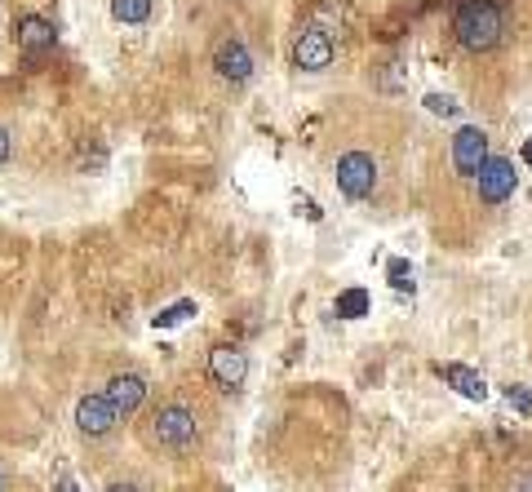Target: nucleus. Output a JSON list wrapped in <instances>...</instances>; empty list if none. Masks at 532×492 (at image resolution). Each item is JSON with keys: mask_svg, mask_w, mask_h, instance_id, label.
I'll return each instance as SVG.
<instances>
[{"mask_svg": "<svg viewBox=\"0 0 532 492\" xmlns=\"http://www.w3.org/2000/svg\"><path fill=\"white\" fill-rule=\"evenodd\" d=\"M209 377L218 391L235 395L244 382H249V355L240 351V346H213L209 351Z\"/></svg>", "mask_w": 532, "mask_h": 492, "instance_id": "nucleus-4", "label": "nucleus"}, {"mask_svg": "<svg viewBox=\"0 0 532 492\" xmlns=\"http://www.w3.org/2000/svg\"><path fill=\"white\" fill-rule=\"evenodd\" d=\"M506 404L515 408L519 417H532V391L528 386H506Z\"/></svg>", "mask_w": 532, "mask_h": 492, "instance_id": "nucleus-17", "label": "nucleus"}, {"mask_svg": "<svg viewBox=\"0 0 532 492\" xmlns=\"http://www.w3.org/2000/svg\"><path fill=\"white\" fill-rule=\"evenodd\" d=\"M453 32L462 40V49L470 54H488V49L501 45V32H506V18H501L497 0H462L453 14Z\"/></svg>", "mask_w": 532, "mask_h": 492, "instance_id": "nucleus-1", "label": "nucleus"}, {"mask_svg": "<svg viewBox=\"0 0 532 492\" xmlns=\"http://www.w3.org/2000/svg\"><path fill=\"white\" fill-rule=\"evenodd\" d=\"M107 492H142V488H138V484H111Z\"/></svg>", "mask_w": 532, "mask_h": 492, "instance_id": "nucleus-23", "label": "nucleus"}, {"mask_svg": "<svg viewBox=\"0 0 532 492\" xmlns=\"http://www.w3.org/2000/svg\"><path fill=\"white\" fill-rule=\"evenodd\" d=\"M298 213H306L311 222H320V218H324V213H320V204H315L311 196H298Z\"/></svg>", "mask_w": 532, "mask_h": 492, "instance_id": "nucleus-19", "label": "nucleus"}, {"mask_svg": "<svg viewBox=\"0 0 532 492\" xmlns=\"http://www.w3.org/2000/svg\"><path fill=\"white\" fill-rule=\"evenodd\" d=\"M515 164L510 160H501V156H488L484 160V169L475 173V191H479V200L484 204H506L510 196H515Z\"/></svg>", "mask_w": 532, "mask_h": 492, "instance_id": "nucleus-5", "label": "nucleus"}, {"mask_svg": "<svg viewBox=\"0 0 532 492\" xmlns=\"http://www.w3.org/2000/svg\"><path fill=\"white\" fill-rule=\"evenodd\" d=\"M426 111H431V116H457V102L453 98H444V94H426Z\"/></svg>", "mask_w": 532, "mask_h": 492, "instance_id": "nucleus-18", "label": "nucleus"}, {"mask_svg": "<svg viewBox=\"0 0 532 492\" xmlns=\"http://www.w3.org/2000/svg\"><path fill=\"white\" fill-rule=\"evenodd\" d=\"M435 377H444L462 399H488V382L466 364H435Z\"/></svg>", "mask_w": 532, "mask_h": 492, "instance_id": "nucleus-12", "label": "nucleus"}, {"mask_svg": "<svg viewBox=\"0 0 532 492\" xmlns=\"http://www.w3.org/2000/svg\"><path fill=\"white\" fill-rule=\"evenodd\" d=\"M111 18H116V23H147L151 0H111Z\"/></svg>", "mask_w": 532, "mask_h": 492, "instance_id": "nucleus-14", "label": "nucleus"}, {"mask_svg": "<svg viewBox=\"0 0 532 492\" xmlns=\"http://www.w3.org/2000/svg\"><path fill=\"white\" fill-rule=\"evenodd\" d=\"M0 492H5V475H0Z\"/></svg>", "mask_w": 532, "mask_h": 492, "instance_id": "nucleus-25", "label": "nucleus"}, {"mask_svg": "<svg viewBox=\"0 0 532 492\" xmlns=\"http://www.w3.org/2000/svg\"><path fill=\"white\" fill-rule=\"evenodd\" d=\"M368 293L364 289H346V293H337V315H342V320H364L368 315Z\"/></svg>", "mask_w": 532, "mask_h": 492, "instance_id": "nucleus-13", "label": "nucleus"}, {"mask_svg": "<svg viewBox=\"0 0 532 492\" xmlns=\"http://www.w3.org/2000/svg\"><path fill=\"white\" fill-rule=\"evenodd\" d=\"M510 492H532V470H519L515 484H510Z\"/></svg>", "mask_w": 532, "mask_h": 492, "instance_id": "nucleus-21", "label": "nucleus"}, {"mask_svg": "<svg viewBox=\"0 0 532 492\" xmlns=\"http://www.w3.org/2000/svg\"><path fill=\"white\" fill-rule=\"evenodd\" d=\"M54 492H80V488H76V479H71V475H63V479H58V488H54Z\"/></svg>", "mask_w": 532, "mask_h": 492, "instance_id": "nucleus-22", "label": "nucleus"}, {"mask_svg": "<svg viewBox=\"0 0 532 492\" xmlns=\"http://www.w3.org/2000/svg\"><path fill=\"white\" fill-rule=\"evenodd\" d=\"M213 67H218V76L222 80H231V85H244V80L253 76V54H249V45L244 40H218V49H213Z\"/></svg>", "mask_w": 532, "mask_h": 492, "instance_id": "nucleus-7", "label": "nucleus"}, {"mask_svg": "<svg viewBox=\"0 0 532 492\" xmlns=\"http://www.w3.org/2000/svg\"><path fill=\"white\" fill-rule=\"evenodd\" d=\"M524 164H528V169H532V138L524 142Z\"/></svg>", "mask_w": 532, "mask_h": 492, "instance_id": "nucleus-24", "label": "nucleus"}, {"mask_svg": "<svg viewBox=\"0 0 532 492\" xmlns=\"http://www.w3.org/2000/svg\"><path fill=\"white\" fill-rule=\"evenodd\" d=\"M293 63L302 71H324L333 63V40L320 27H302L298 40H293Z\"/></svg>", "mask_w": 532, "mask_h": 492, "instance_id": "nucleus-8", "label": "nucleus"}, {"mask_svg": "<svg viewBox=\"0 0 532 492\" xmlns=\"http://www.w3.org/2000/svg\"><path fill=\"white\" fill-rule=\"evenodd\" d=\"M187 315H196V302H173V306H165V311H160L151 324H156V328H173V324L187 320Z\"/></svg>", "mask_w": 532, "mask_h": 492, "instance_id": "nucleus-16", "label": "nucleus"}, {"mask_svg": "<svg viewBox=\"0 0 532 492\" xmlns=\"http://www.w3.org/2000/svg\"><path fill=\"white\" fill-rule=\"evenodd\" d=\"M337 187H342V196H351V200L373 196V187H377L373 156H364V151H346V156L337 160Z\"/></svg>", "mask_w": 532, "mask_h": 492, "instance_id": "nucleus-3", "label": "nucleus"}, {"mask_svg": "<svg viewBox=\"0 0 532 492\" xmlns=\"http://www.w3.org/2000/svg\"><path fill=\"white\" fill-rule=\"evenodd\" d=\"M14 36H18V49H23L27 58H40V54H49V49L58 45L54 23H49V18H40V14H23V18H18Z\"/></svg>", "mask_w": 532, "mask_h": 492, "instance_id": "nucleus-9", "label": "nucleus"}, {"mask_svg": "<svg viewBox=\"0 0 532 492\" xmlns=\"http://www.w3.org/2000/svg\"><path fill=\"white\" fill-rule=\"evenodd\" d=\"M102 395H107V404L116 408L120 417H129V413H138L142 399H147V377L142 373H116Z\"/></svg>", "mask_w": 532, "mask_h": 492, "instance_id": "nucleus-10", "label": "nucleus"}, {"mask_svg": "<svg viewBox=\"0 0 532 492\" xmlns=\"http://www.w3.org/2000/svg\"><path fill=\"white\" fill-rule=\"evenodd\" d=\"M386 280H391V289H399V293H413V266H408L404 258H391Z\"/></svg>", "mask_w": 532, "mask_h": 492, "instance_id": "nucleus-15", "label": "nucleus"}, {"mask_svg": "<svg viewBox=\"0 0 532 492\" xmlns=\"http://www.w3.org/2000/svg\"><path fill=\"white\" fill-rule=\"evenodd\" d=\"M14 156V138H9V129H0V164H9Z\"/></svg>", "mask_w": 532, "mask_h": 492, "instance_id": "nucleus-20", "label": "nucleus"}, {"mask_svg": "<svg viewBox=\"0 0 532 492\" xmlns=\"http://www.w3.org/2000/svg\"><path fill=\"white\" fill-rule=\"evenodd\" d=\"M200 435V422L196 413H191L187 404H165L156 417H151V439H156L160 448H169V453H182V448H191Z\"/></svg>", "mask_w": 532, "mask_h": 492, "instance_id": "nucleus-2", "label": "nucleus"}, {"mask_svg": "<svg viewBox=\"0 0 532 492\" xmlns=\"http://www.w3.org/2000/svg\"><path fill=\"white\" fill-rule=\"evenodd\" d=\"M484 160H488V133L484 129H462L453 138V164H457V173L462 178H475L479 169H484Z\"/></svg>", "mask_w": 532, "mask_h": 492, "instance_id": "nucleus-11", "label": "nucleus"}, {"mask_svg": "<svg viewBox=\"0 0 532 492\" xmlns=\"http://www.w3.org/2000/svg\"><path fill=\"white\" fill-rule=\"evenodd\" d=\"M120 422V413L107 404V395H85L76 404V430L85 439H102V435H111Z\"/></svg>", "mask_w": 532, "mask_h": 492, "instance_id": "nucleus-6", "label": "nucleus"}]
</instances>
